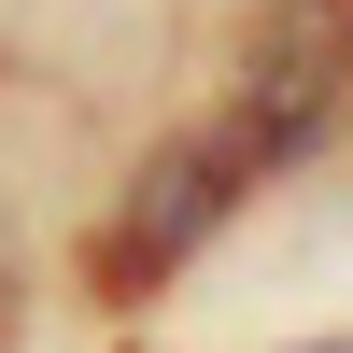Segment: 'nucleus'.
I'll return each instance as SVG.
<instances>
[{
    "instance_id": "1",
    "label": "nucleus",
    "mask_w": 353,
    "mask_h": 353,
    "mask_svg": "<svg viewBox=\"0 0 353 353\" xmlns=\"http://www.w3.org/2000/svg\"><path fill=\"white\" fill-rule=\"evenodd\" d=\"M241 184H254V141H241V128H226V141H184V156H156V170H141V198L113 212V283L170 269V254H184Z\"/></svg>"
},
{
    "instance_id": "2",
    "label": "nucleus",
    "mask_w": 353,
    "mask_h": 353,
    "mask_svg": "<svg viewBox=\"0 0 353 353\" xmlns=\"http://www.w3.org/2000/svg\"><path fill=\"white\" fill-rule=\"evenodd\" d=\"M311 353H353V339H311Z\"/></svg>"
}]
</instances>
